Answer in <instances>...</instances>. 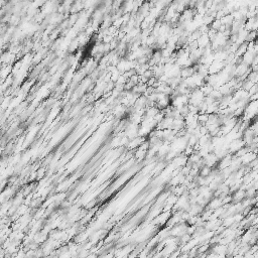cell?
I'll return each instance as SVG.
<instances>
[{
  "label": "cell",
  "mask_w": 258,
  "mask_h": 258,
  "mask_svg": "<svg viewBox=\"0 0 258 258\" xmlns=\"http://www.w3.org/2000/svg\"><path fill=\"white\" fill-rule=\"evenodd\" d=\"M191 238H192V237H191L190 234H184V235L182 236V238H181V241H182V242H183V243H188L189 241L191 240Z\"/></svg>",
  "instance_id": "cell-1"
}]
</instances>
